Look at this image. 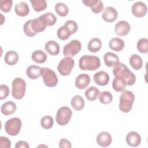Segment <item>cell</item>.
Here are the masks:
<instances>
[{
    "label": "cell",
    "mask_w": 148,
    "mask_h": 148,
    "mask_svg": "<svg viewBox=\"0 0 148 148\" xmlns=\"http://www.w3.org/2000/svg\"><path fill=\"white\" fill-rule=\"evenodd\" d=\"M114 76H120L125 82L127 86H132L136 82L135 74L123 63H119L113 69Z\"/></svg>",
    "instance_id": "1"
},
{
    "label": "cell",
    "mask_w": 148,
    "mask_h": 148,
    "mask_svg": "<svg viewBox=\"0 0 148 148\" xmlns=\"http://www.w3.org/2000/svg\"><path fill=\"white\" fill-rule=\"evenodd\" d=\"M101 66L100 59L98 57L91 55H84L79 60V66L83 71H95Z\"/></svg>",
    "instance_id": "2"
},
{
    "label": "cell",
    "mask_w": 148,
    "mask_h": 148,
    "mask_svg": "<svg viewBox=\"0 0 148 148\" xmlns=\"http://www.w3.org/2000/svg\"><path fill=\"white\" fill-rule=\"evenodd\" d=\"M135 100V95L131 91L124 90L120 97L119 109L123 113L131 111Z\"/></svg>",
    "instance_id": "3"
},
{
    "label": "cell",
    "mask_w": 148,
    "mask_h": 148,
    "mask_svg": "<svg viewBox=\"0 0 148 148\" xmlns=\"http://www.w3.org/2000/svg\"><path fill=\"white\" fill-rule=\"evenodd\" d=\"M12 95L16 99H22L25 93L26 83L21 77L14 79L12 83Z\"/></svg>",
    "instance_id": "4"
},
{
    "label": "cell",
    "mask_w": 148,
    "mask_h": 148,
    "mask_svg": "<svg viewBox=\"0 0 148 148\" xmlns=\"http://www.w3.org/2000/svg\"><path fill=\"white\" fill-rule=\"evenodd\" d=\"M22 122L18 117H13L7 120L5 123V130L10 136H16L21 128Z\"/></svg>",
    "instance_id": "5"
},
{
    "label": "cell",
    "mask_w": 148,
    "mask_h": 148,
    "mask_svg": "<svg viewBox=\"0 0 148 148\" xmlns=\"http://www.w3.org/2000/svg\"><path fill=\"white\" fill-rule=\"evenodd\" d=\"M41 76L46 86L53 87L57 85L58 77L53 70L48 68H42Z\"/></svg>",
    "instance_id": "6"
},
{
    "label": "cell",
    "mask_w": 148,
    "mask_h": 148,
    "mask_svg": "<svg viewBox=\"0 0 148 148\" xmlns=\"http://www.w3.org/2000/svg\"><path fill=\"white\" fill-rule=\"evenodd\" d=\"M72 115V112L69 108L68 106H62L57 112L56 121L61 126L65 125L69 123Z\"/></svg>",
    "instance_id": "7"
},
{
    "label": "cell",
    "mask_w": 148,
    "mask_h": 148,
    "mask_svg": "<svg viewBox=\"0 0 148 148\" xmlns=\"http://www.w3.org/2000/svg\"><path fill=\"white\" fill-rule=\"evenodd\" d=\"M75 65V61L71 57H65L62 58L57 65L58 72L64 76L69 75Z\"/></svg>",
    "instance_id": "8"
},
{
    "label": "cell",
    "mask_w": 148,
    "mask_h": 148,
    "mask_svg": "<svg viewBox=\"0 0 148 148\" xmlns=\"http://www.w3.org/2000/svg\"><path fill=\"white\" fill-rule=\"evenodd\" d=\"M82 49L81 42L77 39L71 40L63 48V54L65 57H73L77 54Z\"/></svg>",
    "instance_id": "9"
},
{
    "label": "cell",
    "mask_w": 148,
    "mask_h": 148,
    "mask_svg": "<svg viewBox=\"0 0 148 148\" xmlns=\"http://www.w3.org/2000/svg\"><path fill=\"white\" fill-rule=\"evenodd\" d=\"M132 14L136 17H144L147 11L146 5L141 1H137L135 2L131 8Z\"/></svg>",
    "instance_id": "10"
},
{
    "label": "cell",
    "mask_w": 148,
    "mask_h": 148,
    "mask_svg": "<svg viewBox=\"0 0 148 148\" xmlns=\"http://www.w3.org/2000/svg\"><path fill=\"white\" fill-rule=\"evenodd\" d=\"M91 82L90 76L87 73L79 75L75 81V86L80 90H83L89 85Z\"/></svg>",
    "instance_id": "11"
},
{
    "label": "cell",
    "mask_w": 148,
    "mask_h": 148,
    "mask_svg": "<svg viewBox=\"0 0 148 148\" xmlns=\"http://www.w3.org/2000/svg\"><path fill=\"white\" fill-rule=\"evenodd\" d=\"M117 11L112 6L106 7L102 14V17L103 20L108 23L113 22L117 19Z\"/></svg>",
    "instance_id": "12"
},
{
    "label": "cell",
    "mask_w": 148,
    "mask_h": 148,
    "mask_svg": "<svg viewBox=\"0 0 148 148\" xmlns=\"http://www.w3.org/2000/svg\"><path fill=\"white\" fill-rule=\"evenodd\" d=\"M131 29L130 24L124 20L117 22L114 26V31L119 36H123L127 35Z\"/></svg>",
    "instance_id": "13"
},
{
    "label": "cell",
    "mask_w": 148,
    "mask_h": 148,
    "mask_svg": "<svg viewBox=\"0 0 148 148\" xmlns=\"http://www.w3.org/2000/svg\"><path fill=\"white\" fill-rule=\"evenodd\" d=\"M96 140L99 146L105 147L109 146L111 144L112 138L109 132L103 131L99 133L97 136Z\"/></svg>",
    "instance_id": "14"
},
{
    "label": "cell",
    "mask_w": 148,
    "mask_h": 148,
    "mask_svg": "<svg viewBox=\"0 0 148 148\" xmlns=\"http://www.w3.org/2000/svg\"><path fill=\"white\" fill-rule=\"evenodd\" d=\"M93 79L94 81L97 84L101 86H104L108 84L110 77L107 72L103 71H101L95 73L94 75Z\"/></svg>",
    "instance_id": "15"
},
{
    "label": "cell",
    "mask_w": 148,
    "mask_h": 148,
    "mask_svg": "<svg viewBox=\"0 0 148 148\" xmlns=\"http://www.w3.org/2000/svg\"><path fill=\"white\" fill-rule=\"evenodd\" d=\"M126 142L131 147H137L140 144L141 137L140 135L134 131H131L126 136Z\"/></svg>",
    "instance_id": "16"
},
{
    "label": "cell",
    "mask_w": 148,
    "mask_h": 148,
    "mask_svg": "<svg viewBox=\"0 0 148 148\" xmlns=\"http://www.w3.org/2000/svg\"><path fill=\"white\" fill-rule=\"evenodd\" d=\"M103 60L105 65L108 67H114L120 63L119 57L112 52L106 53L103 56Z\"/></svg>",
    "instance_id": "17"
},
{
    "label": "cell",
    "mask_w": 148,
    "mask_h": 148,
    "mask_svg": "<svg viewBox=\"0 0 148 148\" xmlns=\"http://www.w3.org/2000/svg\"><path fill=\"white\" fill-rule=\"evenodd\" d=\"M14 11L17 15L21 17H24L29 14V8L26 2L20 1L19 3L16 4Z\"/></svg>",
    "instance_id": "18"
},
{
    "label": "cell",
    "mask_w": 148,
    "mask_h": 148,
    "mask_svg": "<svg viewBox=\"0 0 148 148\" xmlns=\"http://www.w3.org/2000/svg\"><path fill=\"white\" fill-rule=\"evenodd\" d=\"M17 106L16 103L12 101H7L3 103L1 107V113L5 116H9L13 114L16 110Z\"/></svg>",
    "instance_id": "19"
},
{
    "label": "cell",
    "mask_w": 148,
    "mask_h": 148,
    "mask_svg": "<svg viewBox=\"0 0 148 148\" xmlns=\"http://www.w3.org/2000/svg\"><path fill=\"white\" fill-rule=\"evenodd\" d=\"M43 24L47 26H52L57 22V17L56 16L50 12H47L40 15L38 17Z\"/></svg>",
    "instance_id": "20"
},
{
    "label": "cell",
    "mask_w": 148,
    "mask_h": 148,
    "mask_svg": "<svg viewBox=\"0 0 148 148\" xmlns=\"http://www.w3.org/2000/svg\"><path fill=\"white\" fill-rule=\"evenodd\" d=\"M45 49L51 56H56L60 53V45L54 40H49L45 44Z\"/></svg>",
    "instance_id": "21"
},
{
    "label": "cell",
    "mask_w": 148,
    "mask_h": 148,
    "mask_svg": "<svg viewBox=\"0 0 148 148\" xmlns=\"http://www.w3.org/2000/svg\"><path fill=\"white\" fill-rule=\"evenodd\" d=\"M41 69L40 66L37 65H30L27 68V75L31 79H36L41 76Z\"/></svg>",
    "instance_id": "22"
},
{
    "label": "cell",
    "mask_w": 148,
    "mask_h": 148,
    "mask_svg": "<svg viewBox=\"0 0 148 148\" xmlns=\"http://www.w3.org/2000/svg\"><path fill=\"white\" fill-rule=\"evenodd\" d=\"M109 46L114 51H120L124 49V42L120 38H114L109 41Z\"/></svg>",
    "instance_id": "23"
},
{
    "label": "cell",
    "mask_w": 148,
    "mask_h": 148,
    "mask_svg": "<svg viewBox=\"0 0 148 148\" xmlns=\"http://www.w3.org/2000/svg\"><path fill=\"white\" fill-rule=\"evenodd\" d=\"M18 55L17 52L13 50H10L6 52L4 57L5 62L9 65H14L18 61Z\"/></svg>",
    "instance_id": "24"
},
{
    "label": "cell",
    "mask_w": 148,
    "mask_h": 148,
    "mask_svg": "<svg viewBox=\"0 0 148 148\" xmlns=\"http://www.w3.org/2000/svg\"><path fill=\"white\" fill-rule=\"evenodd\" d=\"M125 80L120 76H114L112 82V87L117 92H122L125 90L126 87Z\"/></svg>",
    "instance_id": "25"
},
{
    "label": "cell",
    "mask_w": 148,
    "mask_h": 148,
    "mask_svg": "<svg viewBox=\"0 0 148 148\" xmlns=\"http://www.w3.org/2000/svg\"><path fill=\"white\" fill-rule=\"evenodd\" d=\"M129 63L134 69L139 70L143 66V60L140 56L134 54L130 57Z\"/></svg>",
    "instance_id": "26"
},
{
    "label": "cell",
    "mask_w": 148,
    "mask_h": 148,
    "mask_svg": "<svg viewBox=\"0 0 148 148\" xmlns=\"http://www.w3.org/2000/svg\"><path fill=\"white\" fill-rule=\"evenodd\" d=\"M72 107L76 110H80L84 107L85 102L83 97L80 95H75L71 101Z\"/></svg>",
    "instance_id": "27"
},
{
    "label": "cell",
    "mask_w": 148,
    "mask_h": 148,
    "mask_svg": "<svg viewBox=\"0 0 148 148\" xmlns=\"http://www.w3.org/2000/svg\"><path fill=\"white\" fill-rule=\"evenodd\" d=\"M72 34L71 30L69 29V28L65 25V24L60 27L57 32V35L58 38L62 40H66L69 38V37Z\"/></svg>",
    "instance_id": "28"
},
{
    "label": "cell",
    "mask_w": 148,
    "mask_h": 148,
    "mask_svg": "<svg viewBox=\"0 0 148 148\" xmlns=\"http://www.w3.org/2000/svg\"><path fill=\"white\" fill-rule=\"evenodd\" d=\"M102 47L101 40L97 38H92L88 42L87 45L88 50L92 53L98 52Z\"/></svg>",
    "instance_id": "29"
},
{
    "label": "cell",
    "mask_w": 148,
    "mask_h": 148,
    "mask_svg": "<svg viewBox=\"0 0 148 148\" xmlns=\"http://www.w3.org/2000/svg\"><path fill=\"white\" fill-rule=\"evenodd\" d=\"M31 58L36 63L42 64L46 61L47 55L43 51L41 50H37L32 53Z\"/></svg>",
    "instance_id": "30"
},
{
    "label": "cell",
    "mask_w": 148,
    "mask_h": 148,
    "mask_svg": "<svg viewBox=\"0 0 148 148\" xmlns=\"http://www.w3.org/2000/svg\"><path fill=\"white\" fill-rule=\"evenodd\" d=\"M99 90L94 86H91L88 88L84 92L86 98L89 101H95L99 95Z\"/></svg>",
    "instance_id": "31"
},
{
    "label": "cell",
    "mask_w": 148,
    "mask_h": 148,
    "mask_svg": "<svg viewBox=\"0 0 148 148\" xmlns=\"http://www.w3.org/2000/svg\"><path fill=\"white\" fill-rule=\"evenodd\" d=\"M31 27L33 32H35L36 34L43 31L46 27L42 23V22L40 21L39 17L36 18L32 20Z\"/></svg>",
    "instance_id": "32"
},
{
    "label": "cell",
    "mask_w": 148,
    "mask_h": 148,
    "mask_svg": "<svg viewBox=\"0 0 148 148\" xmlns=\"http://www.w3.org/2000/svg\"><path fill=\"white\" fill-rule=\"evenodd\" d=\"M30 2L34 10L37 12L45 10L47 6L45 0H30Z\"/></svg>",
    "instance_id": "33"
},
{
    "label": "cell",
    "mask_w": 148,
    "mask_h": 148,
    "mask_svg": "<svg viewBox=\"0 0 148 148\" xmlns=\"http://www.w3.org/2000/svg\"><path fill=\"white\" fill-rule=\"evenodd\" d=\"M54 9L57 14L61 17L66 16L69 12V9L67 5L62 2H58L54 6Z\"/></svg>",
    "instance_id": "34"
},
{
    "label": "cell",
    "mask_w": 148,
    "mask_h": 148,
    "mask_svg": "<svg viewBox=\"0 0 148 148\" xmlns=\"http://www.w3.org/2000/svg\"><path fill=\"white\" fill-rule=\"evenodd\" d=\"M98 98L99 102L103 104L110 103L113 100V95L112 93L108 91L101 92Z\"/></svg>",
    "instance_id": "35"
},
{
    "label": "cell",
    "mask_w": 148,
    "mask_h": 148,
    "mask_svg": "<svg viewBox=\"0 0 148 148\" xmlns=\"http://www.w3.org/2000/svg\"><path fill=\"white\" fill-rule=\"evenodd\" d=\"M136 47L138 50L141 53H147L148 52V40L145 38H140L137 42Z\"/></svg>",
    "instance_id": "36"
},
{
    "label": "cell",
    "mask_w": 148,
    "mask_h": 148,
    "mask_svg": "<svg viewBox=\"0 0 148 148\" xmlns=\"http://www.w3.org/2000/svg\"><path fill=\"white\" fill-rule=\"evenodd\" d=\"M53 118L49 115L43 116L40 120V125L45 129L49 130L53 126Z\"/></svg>",
    "instance_id": "37"
},
{
    "label": "cell",
    "mask_w": 148,
    "mask_h": 148,
    "mask_svg": "<svg viewBox=\"0 0 148 148\" xmlns=\"http://www.w3.org/2000/svg\"><path fill=\"white\" fill-rule=\"evenodd\" d=\"M13 1L12 0H1L0 1L1 10L5 13L9 12L12 7Z\"/></svg>",
    "instance_id": "38"
},
{
    "label": "cell",
    "mask_w": 148,
    "mask_h": 148,
    "mask_svg": "<svg viewBox=\"0 0 148 148\" xmlns=\"http://www.w3.org/2000/svg\"><path fill=\"white\" fill-rule=\"evenodd\" d=\"M32 20H29L27 21L24 23V26H23V30H24V32L25 35L29 37H32L36 35V34L33 32V31L31 28V24Z\"/></svg>",
    "instance_id": "39"
},
{
    "label": "cell",
    "mask_w": 148,
    "mask_h": 148,
    "mask_svg": "<svg viewBox=\"0 0 148 148\" xmlns=\"http://www.w3.org/2000/svg\"><path fill=\"white\" fill-rule=\"evenodd\" d=\"M10 90L8 86L6 84L0 85V99H5L9 94Z\"/></svg>",
    "instance_id": "40"
},
{
    "label": "cell",
    "mask_w": 148,
    "mask_h": 148,
    "mask_svg": "<svg viewBox=\"0 0 148 148\" xmlns=\"http://www.w3.org/2000/svg\"><path fill=\"white\" fill-rule=\"evenodd\" d=\"M104 5L103 2L100 0H97V2L91 8V10L94 13H99L103 10Z\"/></svg>",
    "instance_id": "41"
},
{
    "label": "cell",
    "mask_w": 148,
    "mask_h": 148,
    "mask_svg": "<svg viewBox=\"0 0 148 148\" xmlns=\"http://www.w3.org/2000/svg\"><path fill=\"white\" fill-rule=\"evenodd\" d=\"M64 24L65 25H66L69 28V29L72 31V34H75L77 32L78 26H77V24L76 23V22L75 21L72 20H67Z\"/></svg>",
    "instance_id": "42"
},
{
    "label": "cell",
    "mask_w": 148,
    "mask_h": 148,
    "mask_svg": "<svg viewBox=\"0 0 148 148\" xmlns=\"http://www.w3.org/2000/svg\"><path fill=\"white\" fill-rule=\"evenodd\" d=\"M11 147V141L5 136H0V147L1 148H10Z\"/></svg>",
    "instance_id": "43"
},
{
    "label": "cell",
    "mask_w": 148,
    "mask_h": 148,
    "mask_svg": "<svg viewBox=\"0 0 148 148\" xmlns=\"http://www.w3.org/2000/svg\"><path fill=\"white\" fill-rule=\"evenodd\" d=\"M59 147L61 148H71L72 147L71 143L66 139L62 138L59 142Z\"/></svg>",
    "instance_id": "44"
},
{
    "label": "cell",
    "mask_w": 148,
    "mask_h": 148,
    "mask_svg": "<svg viewBox=\"0 0 148 148\" xmlns=\"http://www.w3.org/2000/svg\"><path fill=\"white\" fill-rule=\"evenodd\" d=\"M15 148H29V144L24 140H19L15 145Z\"/></svg>",
    "instance_id": "45"
}]
</instances>
